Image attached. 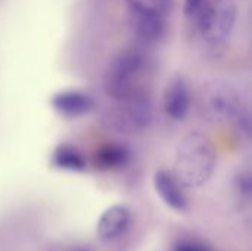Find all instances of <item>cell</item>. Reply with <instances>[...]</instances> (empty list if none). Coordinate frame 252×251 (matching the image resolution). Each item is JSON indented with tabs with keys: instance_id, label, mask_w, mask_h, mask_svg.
<instances>
[{
	"instance_id": "1",
	"label": "cell",
	"mask_w": 252,
	"mask_h": 251,
	"mask_svg": "<svg viewBox=\"0 0 252 251\" xmlns=\"http://www.w3.org/2000/svg\"><path fill=\"white\" fill-rule=\"evenodd\" d=\"M216 161L217 154L211 139L192 132L180 141L176 149L173 175L185 188H198L211 178Z\"/></svg>"
},
{
	"instance_id": "2",
	"label": "cell",
	"mask_w": 252,
	"mask_h": 251,
	"mask_svg": "<svg viewBox=\"0 0 252 251\" xmlns=\"http://www.w3.org/2000/svg\"><path fill=\"white\" fill-rule=\"evenodd\" d=\"M146 70V58L139 50L118 53L108 65L103 87L109 98L121 102L140 93V81Z\"/></svg>"
},
{
	"instance_id": "3",
	"label": "cell",
	"mask_w": 252,
	"mask_h": 251,
	"mask_svg": "<svg viewBox=\"0 0 252 251\" xmlns=\"http://www.w3.org/2000/svg\"><path fill=\"white\" fill-rule=\"evenodd\" d=\"M199 107L204 117L213 123H239L248 115L239 92L224 81H213L204 86Z\"/></svg>"
},
{
	"instance_id": "4",
	"label": "cell",
	"mask_w": 252,
	"mask_h": 251,
	"mask_svg": "<svg viewBox=\"0 0 252 251\" xmlns=\"http://www.w3.org/2000/svg\"><path fill=\"white\" fill-rule=\"evenodd\" d=\"M198 30L208 44L219 46L230 36L236 21L235 0H204L195 16Z\"/></svg>"
},
{
	"instance_id": "5",
	"label": "cell",
	"mask_w": 252,
	"mask_h": 251,
	"mask_svg": "<svg viewBox=\"0 0 252 251\" xmlns=\"http://www.w3.org/2000/svg\"><path fill=\"white\" fill-rule=\"evenodd\" d=\"M190 89L182 75L170 80L164 92V109L174 120H185L190 111Z\"/></svg>"
},
{
	"instance_id": "6",
	"label": "cell",
	"mask_w": 252,
	"mask_h": 251,
	"mask_svg": "<svg viewBox=\"0 0 252 251\" xmlns=\"http://www.w3.org/2000/svg\"><path fill=\"white\" fill-rule=\"evenodd\" d=\"M154 186L162 201L176 212H185L189 207V200L185 186L176 179L173 172L159 170L154 176Z\"/></svg>"
},
{
	"instance_id": "7",
	"label": "cell",
	"mask_w": 252,
	"mask_h": 251,
	"mask_svg": "<svg viewBox=\"0 0 252 251\" xmlns=\"http://www.w3.org/2000/svg\"><path fill=\"white\" fill-rule=\"evenodd\" d=\"M50 104L56 112L63 117H81L90 112L94 101L90 95L81 90H62L52 96Z\"/></svg>"
},
{
	"instance_id": "8",
	"label": "cell",
	"mask_w": 252,
	"mask_h": 251,
	"mask_svg": "<svg viewBox=\"0 0 252 251\" xmlns=\"http://www.w3.org/2000/svg\"><path fill=\"white\" fill-rule=\"evenodd\" d=\"M130 220L131 215L126 206H112L106 209L97 220V237L103 241H112L126 234L130 226Z\"/></svg>"
},
{
	"instance_id": "9",
	"label": "cell",
	"mask_w": 252,
	"mask_h": 251,
	"mask_svg": "<svg viewBox=\"0 0 252 251\" xmlns=\"http://www.w3.org/2000/svg\"><path fill=\"white\" fill-rule=\"evenodd\" d=\"M130 27L142 43H155L164 34V16L130 10Z\"/></svg>"
},
{
	"instance_id": "10",
	"label": "cell",
	"mask_w": 252,
	"mask_h": 251,
	"mask_svg": "<svg viewBox=\"0 0 252 251\" xmlns=\"http://www.w3.org/2000/svg\"><path fill=\"white\" fill-rule=\"evenodd\" d=\"M123 114L126 117V121L136 129H145L152 121V105L151 101L143 96L142 93L134 95L126 101H121Z\"/></svg>"
},
{
	"instance_id": "11",
	"label": "cell",
	"mask_w": 252,
	"mask_h": 251,
	"mask_svg": "<svg viewBox=\"0 0 252 251\" xmlns=\"http://www.w3.org/2000/svg\"><path fill=\"white\" fill-rule=\"evenodd\" d=\"M52 166L59 170L81 173L87 169L84 155L69 143H61L52 154Z\"/></svg>"
},
{
	"instance_id": "12",
	"label": "cell",
	"mask_w": 252,
	"mask_h": 251,
	"mask_svg": "<svg viewBox=\"0 0 252 251\" xmlns=\"http://www.w3.org/2000/svg\"><path fill=\"white\" fill-rule=\"evenodd\" d=\"M130 160V151L124 145L108 143L94 155V163L100 170H117L124 167Z\"/></svg>"
},
{
	"instance_id": "13",
	"label": "cell",
	"mask_w": 252,
	"mask_h": 251,
	"mask_svg": "<svg viewBox=\"0 0 252 251\" xmlns=\"http://www.w3.org/2000/svg\"><path fill=\"white\" fill-rule=\"evenodd\" d=\"M130 10L164 16L171 6V0H127Z\"/></svg>"
},
{
	"instance_id": "14",
	"label": "cell",
	"mask_w": 252,
	"mask_h": 251,
	"mask_svg": "<svg viewBox=\"0 0 252 251\" xmlns=\"http://www.w3.org/2000/svg\"><path fill=\"white\" fill-rule=\"evenodd\" d=\"M235 188H236V192L242 197V198H247L250 200L251 197V176L248 172H242L236 176V180H235Z\"/></svg>"
},
{
	"instance_id": "15",
	"label": "cell",
	"mask_w": 252,
	"mask_h": 251,
	"mask_svg": "<svg viewBox=\"0 0 252 251\" xmlns=\"http://www.w3.org/2000/svg\"><path fill=\"white\" fill-rule=\"evenodd\" d=\"M202 3H204V0H185V4H183L185 15L188 18H195L196 13L199 12Z\"/></svg>"
},
{
	"instance_id": "16",
	"label": "cell",
	"mask_w": 252,
	"mask_h": 251,
	"mask_svg": "<svg viewBox=\"0 0 252 251\" xmlns=\"http://www.w3.org/2000/svg\"><path fill=\"white\" fill-rule=\"evenodd\" d=\"M173 251H210L207 247L201 246V244H196V243H179L176 244L174 250Z\"/></svg>"
},
{
	"instance_id": "17",
	"label": "cell",
	"mask_w": 252,
	"mask_h": 251,
	"mask_svg": "<svg viewBox=\"0 0 252 251\" xmlns=\"http://www.w3.org/2000/svg\"><path fill=\"white\" fill-rule=\"evenodd\" d=\"M72 251H90L89 249H84V247H77V249H74Z\"/></svg>"
}]
</instances>
